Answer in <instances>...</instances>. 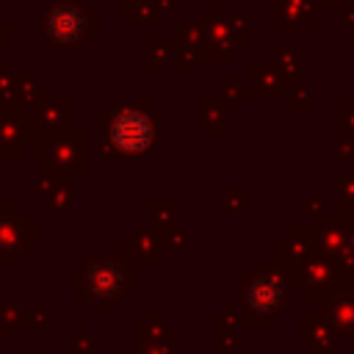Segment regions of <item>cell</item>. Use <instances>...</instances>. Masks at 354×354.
<instances>
[{
    "mask_svg": "<svg viewBox=\"0 0 354 354\" xmlns=\"http://www.w3.org/2000/svg\"><path fill=\"white\" fill-rule=\"evenodd\" d=\"M155 127L147 113L141 111H119L111 122V141L124 155H141L152 147Z\"/></svg>",
    "mask_w": 354,
    "mask_h": 354,
    "instance_id": "1",
    "label": "cell"
},
{
    "mask_svg": "<svg viewBox=\"0 0 354 354\" xmlns=\"http://www.w3.org/2000/svg\"><path fill=\"white\" fill-rule=\"evenodd\" d=\"M44 22H47L50 39H55L61 44H72L86 33V14H83V8L72 6V3H55L47 11Z\"/></svg>",
    "mask_w": 354,
    "mask_h": 354,
    "instance_id": "2",
    "label": "cell"
},
{
    "mask_svg": "<svg viewBox=\"0 0 354 354\" xmlns=\"http://www.w3.org/2000/svg\"><path fill=\"white\" fill-rule=\"evenodd\" d=\"M282 296H285L282 282L271 274H263V277L252 279L249 288H246V301L257 313H274L282 304Z\"/></svg>",
    "mask_w": 354,
    "mask_h": 354,
    "instance_id": "3",
    "label": "cell"
},
{
    "mask_svg": "<svg viewBox=\"0 0 354 354\" xmlns=\"http://www.w3.org/2000/svg\"><path fill=\"white\" fill-rule=\"evenodd\" d=\"M88 288L97 293V296H113L119 288H122V271L116 263L111 260H100L88 268Z\"/></svg>",
    "mask_w": 354,
    "mask_h": 354,
    "instance_id": "4",
    "label": "cell"
}]
</instances>
